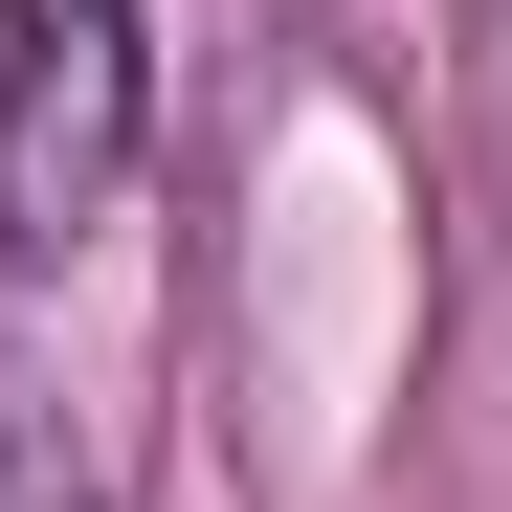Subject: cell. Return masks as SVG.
<instances>
[{"mask_svg": "<svg viewBox=\"0 0 512 512\" xmlns=\"http://www.w3.org/2000/svg\"><path fill=\"white\" fill-rule=\"evenodd\" d=\"M0 512H90V468L45 446V401H23V379H0Z\"/></svg>", "mask_w": 512, "mask_h": 512, "instance_id": "2", "label": "cell"}, {"mask_svg": "<svg viewBox=\"0 0 512 512\" xmlns=\"http://www.w3.org/2000/svg\"><path fill=\"white\" fill-rule=\"evenodd\" d=\"M134 134H156L134 0H0V268L90 245V223L134 201Z\"/></svg>", "mask_w": 512, "mask_h": 512, "instance_id": "1", "label": "cell"}]
</instances>
